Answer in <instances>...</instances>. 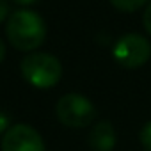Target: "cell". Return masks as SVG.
Returning a JSON list of instances; mask_svg holds the SVG:
<instances>
[{"label": "cell", "mask_w": 151, "mask_h": 151, "mask_svg": "<svg viewBox=\"0 0 151 151\" xmlns=\"http://www.w3.org/2000/svg\"><path fill=\"white\" fill-rule=\"evenodd\" d=\"M2 151H46L41 133L30 124H13L2 137Z\"/></svg>", "instance_id": "5b68a950"}, {"label": "cell", "mask_w": 151, "mask_h": 151, "mask_svg": "<svg viewBox=\"0 0 151 151\" xmlns=\"http://www.w3.org/2000/svg\"><path fill=\"white\" fill-rule=\"evenodd\" d=\"M9 43L22 52H32L39 48L46 37V25L43 18L29 9L14 11L6 25Z\"/></svg>", "instance_id": "6da1fadb"}, {"label": "cell", "mask_w": 151, "mask_h": 151, "mask_svg": "<svg viewBox=\"0 0 151 151\" xmlns=\"http://www.w3.org/2000/svg\"><path fill=\"white\" fill-rule=\"evenodd\" d=\"M57 119L68 128H86L96 117V109L84 94L69 93L59 98L55 105Z\"/></svg>", "instance_id": "3957f363"}, {"label": "cell", "mask_w": 151, "mask_h": 151, "mask_svg": "<svg viewBox=\"0 0 151 151\" xmlns=\"http://www.w3.org/2000/svg\"><path fill=\"white\" fill-rule=\"evenodd\" d=\"M14 2H16L18 6H30V4L37 2V0H14Z\"/></svg>", "instance_id": "4fadbf2b"}, {"label": "cell", "mask_w": 151, "mask_h": 151, "mask_svg": "<svg viewBox=\"0 0 151 151\" xmlns=\"http://www.w3.org/2000/svg\"><path fill=\"white\" fill-rule=\"evenodd\" d=\"M89 144L94 151H112L116 146V130L110 121H100L89 133Z\"/></svg>", "instance_id": "8992f818"}, {"label": "cell", "mask_w": 151, "mask_h": 151, "mask_svg": "<svg viewBox=\"0 0 151 151\" xmlns=\"http://www.w3.org/2000/svg\"><path fill=\"white\" fill-rule=\"evenodd\" d=\"M9 16V2L7 0H0V23L6 22Z\"/></svg>", "instance_id": "30bf717a"}, {"label": "cell", "mask_w": 151, "mask_h": 151, "mask_svg": "<svg viewBox=\"0 0 151 151\" xmlns=\"http://www.w3.org/2000/svg\"><path fill=\"white\" fill-rule=\"evenodd\" d=\"M147 0H110V4L123 13H133L137 9H140Z\"/></svg>", "instance_id": "52a82bcc"}, {"label": "cell", "mask_w": 151, "mask_h": 151, "mask_svg": "<svg viewBox=\"0 0 151 151\" xmlns=\"http://www.w3.org/2000/svg\"><path fill=\"white\" fill-rule=\"evenodd\" d=\"M20 69H22L23 78L37 89H50L57 86L62 78L60 60L45 52L29 53L22 60Z\"/></svg>", "instance_id": "7a4b0ae2"}, {"label": "cell", "mask_w": 151, "mask_h": 151, "mask_svg": "<svg viewBox=\"0 0 151 151\" xmlns=\"http://www.w3.org/2000/svg\"><path fill=\"white\" fill-rule=\"evenodd\" d=\"M139 139H140V144L146 151H151V121L146 123L139 133Z\"/></svg>", "instance_id": "ba28073f"}, {"label": "cell", "mask_w": 151, "mask_h": 151, "mask_svg": "<svg viewBox=\"0 0 151 151\" xmlns=\"http://www.w3.org/2000/svg\"><path fill=\"white\" fill-rule=\"evenodd\" d=\"M144 27H146V30L149 32V36H151V2H149V6L146 7V11H144Z\"/></svg>", "instance_id": "8fae6325"}, {"label": "cell", "mask_w": 151, "mask_h": 151, "mask_svg": "<svg viewBox=\"0 0 151 151\" xmlns=\"http://www.w3.org/2000/svg\"><path fill=\"white\" fill-rule=\"evenodd\" d=\"M114 59L117 64L128 69L144 66L151 57V45L140 34H126L114 46Z\"/></svg>", "instance_id": "277c9868"}, {"label": "cell", "mask_w": 151, "mask_h": 151, "mask_svg": "<svg viewBox=\"0 0 151 151\" xmlns=\"http://www.w3.org/2000/svg\"><path fill=\"white\" fill-rule=\"evenodd\" d=\"M4 57H6V45H4L2 39H0V62L4 60Z\"/></svg>", "instance_id": "7c38bea8"}, {"label": "cell", "mask_w": 151, "mask_h": 151, "mask_svg": "<svg viewBox=\"0 0 151 151\" xmlns=\"http://www.w3.org/2000/svg\"><path fill=\"white\" fill-rule=\"evenodd\" d=\"M9 128H11V117L6 112H0V135L4 137Z\"/></svg>", "instance_id": "9c48e42d"}]
</instances>
